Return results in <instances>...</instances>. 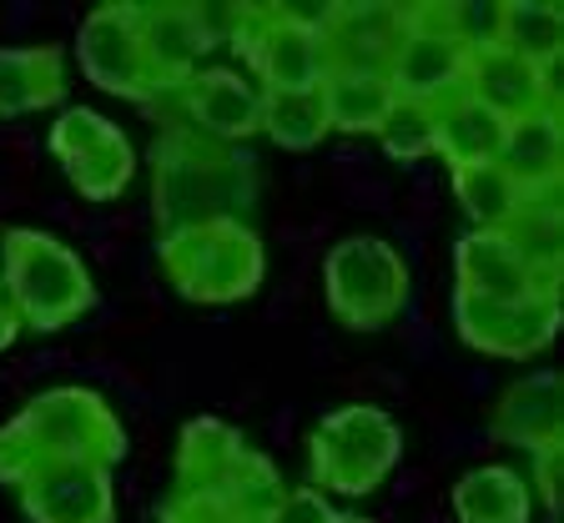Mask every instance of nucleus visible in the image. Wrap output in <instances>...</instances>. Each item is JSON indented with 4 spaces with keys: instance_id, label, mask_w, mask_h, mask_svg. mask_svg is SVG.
<instances>
[{
    "instance_id": "nucleus-1",
    "label": "nucleus",
    "mask_w": 564,
    "mask_h": 523,
    "mask_svg": "<svg viewBox=\"0 0 564 523\" xmlns=\"http://www.w3.org/2000/svg\"><path fill=\"white\" fill-rule=\"evenodd\" d=\"M258 201V162L242 146L207 141L187 127H162L152 146L156 237L202 221H247Z\"/></svg>"
},
{
    "instance_id": "nucleus-2",
    "label": "nucleus",
    "mask_w": 564,
    "mask_h": 523,
    "mask_svg": "<svg viewBox=\"0 0 564 523\" xmlns=\"http://www.w3.org/2000/svg\"><path fill=\"white\" fill-rule=\"evenodd\" d=\"M121 458H127V428L117 407L91 388H51L0 428V483L11 489L41 468H117Z\"/></svg>"
},
{
    "instance_id": "nucleus-3",
    "label": "nucleus",
    "mask_w": 564,
    "mask_h": 523,
    "mask_svg": "<svg viewBox=\"0 0 564 523\" xmlns=\"http://www.w3.org/2000/svg\"><path fill=\"white\" fill-rule=\"evenodd\" d=\"M156 262L187 303H242L262 287L268 252L252 221H202L156 237Z\"/></svg>"
},
{
    "instance_id": "nucleus-4",
    "label": "nucleus",
    "mask_w": 564,
    "mask_h": 523,
    "mask_svg": "<svg viewBox=\"0 0 564 523\" xmlns=\"http://www.w3.org/2000/svg\"><path fill=\"white\" fill-rule=\"evenodd\" d=\"M0 277L21 313V327L35 333H61L96 307V282L86 262L61 237L35 227H11L0 237Z\"/></svg>"
},
{
    "instance_id": "nucleus-5",
    "label": "nucleus",
    "mask_w": 564,
    "mask_h": 523,
    "mask_svg": "<svg viewBox=\"0 0 564 523\" xmlns=\"http://www.w3.org/2000/svg\"><path fill=\"white\" fill-rule=\"evenodd\" d=\"M403 458V428L373 403H348L313 428L307 438V468L317 489L343 499H364L383 483Z\"/></svg>"
},
{
    "instance_id": "nucleus-6",
    "label": "nucleus",
    "mask_w": 564,
    "mask_h": 523,
    "mask_svg": "<svg viewBox=\"0 0 564 523\" xmlns=\"http://www.w3.org/2000/svg\"><path fill=\"white\" fill-rule=\"evenodd\" d=\"M223 41L252 66L258 91H317L328 76V56H323V35L307 15L282 11V6H237L227 11Z\"/></svg>"
},
{
    "instance_id": "nucleus-7",
    "label": "nucleus",
    "mask_w": 564,
    "mask_h": 523,
    "mask_svg": "<svg viewBox=\"0 0 564 523\" xmlns=\"http://www.w3.org/2000/svg\"><path fill=\"white\" fill-rule=\"evenodd\" d=\"M469 51L474 31L458 6H403V35L383 76L399 101L434 106L464 86Z\"/></svg>"
},
{
    "instance_id": "nucleus-8",
    "label": "nucleus",
    "mask_w": 564,
    "mask_h": 523,
    "mask_svg": "<svg viewBox=\"0 0 564 523\" xmlns=\"http://www.w3.org/2000/svg\"><path fill=\"white\" fill-rule=\"evenodd\" d=\"M328 313L352 333H378L409 307V262L383 237H343L323 262Z\"/></svg>"
},
{
    "instance_id": "nucleus-9",
    "label": "nucleus",
    "mask_w": 564,
    "mask_h": 523,
    "mask_svg": "<svg viewBox=\"0 0 564 523\" xmlns=\"http://www.w3.org/2000/svg\"><path fill=\"white\" fill-rule=\"evenodd\" d=\"M51 156L61 162L66 182L82 192L86 201H117L137 176V152L131 137L106 121L91 106H66L51 121Z\"/></svg>"
},
{
    "instance_id": "nucleus-10",
    "label": "nucleus",
    "mask_w": 564,
    "mask_h": 523,
    "mask_svg": "<svg viewBox=\"0 0 564 523\" xmlns=\"http://www.w3.org/2000/svg\"><path fill=\"white\" fill-rule=\"evenodd\" d=\"M152 106L166 117V127H187L223 146H242L247 137L262 131V91L232 66L197 70L192 81L162 91Z\"/></svg>"
},
{
    "instance_id": "nucleus-11",
    "label": "nucleus",
    "mask_w": 564,
    "mask_h": 523,
    "mask_svg": "<svg viewBox=\"0 0 564 523\" xmlns=\"http://www.w3.org/2000/svg\"><path fill=\"white\" fill-rule=\"evenodd\" d=\"M76 61H82L86 81L101 86L106 96L137 106L156 101V81L141 51V6H96L76 31Z\"/></svg>"
},
{
    "instance_id": "nucleus-12",
    "label": "nucleus",
    "mask_w": 564,
    "mask_h": 523,
    "mask_svg": "<svg viewBox=\"0 0 564 523\" xmlns=\"http://www.w3.org/2000/svg\"><path fill=\"white\" fill-rule=\"evenodd\" d=\"M454 327L474 352L489 358H540L560 338V292H529L509 303H484V297H458L454 292Z\"/></svg>"
},
{
    "instance_id": "nucleus-13",
    "label": "nucleus",
    "mask_w": 564,
    "mask_h": 523,
    "mask_svg": "<svg viewBox=\"0 0 564 523\" xmlns=\"http://www.w3.org/2000/svg\"><path fill=\"white\" fill-rule=\"evenodd\" d=\"M21 513L31 523H117V483L111 468L61 464L15 483Z\"/></svg>"
},
{
    "instance_id": "nucleus-14",
    "label": "nucleus",
    "mask_w": 564,
    "mask_h": 523,
    "mask_svg": "<svg viewBox=\"0 0 564 523\" xmlns=\"http://www.w3.org/2000/svg\"><path fill=\"white\" fill-rule=\"evenodd\" d=\"M313 25L323 35L328 70H373V76H383L403 35V6L352 0V6H328Z\"/></svg>"
},
{
    "instance_id": "nucleus-15",
    "label": "nucleus",
    "mask_w": 564,
    "mask_h": 523,
    "mask_svg": "<svg viewBox=\"0 0 564 523\" xmlns=\"http://www.w3.org/2000/svg\"><path fill=\"white\" fill-rule=\"evenodd\" d=\"M217 46V15L202 6H141V51L156 96L197 76V61Z\"/></svg>"
},
{
    "instance_id": "nucleus-16",
    "label": "nucleus",
    "mask_w": 564,
    "mask_h": 523,
    "mask_svg": "<svg viewBox=\"0 0 564 523\" xmlns=\"http://www.w3.org/2000/svg\"><path fill=\"white\" fill-rule=\"evenodd\" d=\"M479 106H489L499 121H519L529 111H544V106H560V91H554V76L534 70L529 61L509 56L505 46L494 41H474L469 51V66H464V86Z\"/></svg>"
},
{
    "instance_id": "nucleus-17",
    "label": "nucleus",
    "mask_w": 564,
    "mask_h": 523,
    "mask_svg": "<svg viewBox=\"0 0 564 523\" xmlns=\"http://www.w3.org/2000/svg\"><path fill=\"white\" fill-rule=\"evenodd\" d=\"M454 272L458 297H484V303H509V297H529V292H560V277H540L505 232H464L454 247Z\"/></svg>"
},
{
    "instance_id": "nucleus-18",
    "label": "nucleus",
    "mask_w": 564,
    "mask_h": 523,
    "mask_svg": "<svg viewBox=\"0 0 564 523\" xmlns=\"http://www.w3.org/2000/svg\"><path fill=\"white\" fill-rule=\"evenodd\" d=\"M494 433L505 443H514V448H524L529 458L554 448V443H564L560 372L540 368V372H529V378H519V383H509L505 393H499V403H494Z\"/></svg>"
},
{
    "instance_id": "nucleus-19",
    "label": "nucleus",
    "mask_w": 564,
    "mask_h": 523,
    "mask_svg": "<svg viewBox=\"0 0 564 523\" xmlns=\"http://www.w3.org/2000/svg\"><path fill=\"white\" fill-rule=\"evenodd\" d=\"M499 166L514 176V186L524 197H560V182H564L560 106H544V111H529V117L509 121L505 146H499Z\"/></svg>"
},
{
    "instance_id": "nucleus-20",
    "label": "nucleus",
    "mask_w": 564,
    "mask_h": 523,
    "mask_svg": "<svg viewBox=\"0 0 564 523\" xmlns=\"http://www.w3.org/2000/svg\"><path fill=\"white\" fill-rule=\"evenodd\" d=\"M484 41H494L509 56L554 76L564 56V11L554 0H505V6L489 11V35Z\"/></svg>"
},
{
    "instance_id": "nucleus-21",
    "label": "nucleus",
    "mask_w": 564,
    "mask_h": 523,
    "mask_svg": "<svg viewBox=\"0 0 564 523\" xmlns=\"http://www.w3.org/2000/svg\"><path fill=\"white\" fill-rule=\"evenodd\" d=\"M66 101V51L0 46V117H31Z\"/></svg>"
},
{
    "instance_id": "nucleus-22",
    "label": "nucleus",
    "mask_w": 564,
    "mask_h": 523,
    "mask_svg": "<svg viewBox=\"0 0 564 523\" xmlns=\"http://www.w3.org/2000/svg\"><path fill=\"white\" fill-rule=\"evenodd\" d=\"M505 127L509 121H499L489 106H479L469 91H454V96H444V101H434V156L448 162V172L499 162Z\"/></svg>"
},
{
    "instance_id": "nucleus-23",
    "label": "nucleus",
    "mask_w": 564,
    "mask_h": 523,
    "mask_svg": "<svg viewBox=\"0 0 564 523\" xmlns=\"http://www.w3.org/2000/svg\"><path fill=\"white\" fill-rule=\"evenodd\" d=\"M247 438L223 418H192L176 438V483L172 493H223L232 468L242 464Z\"/></svg>"
},
{
    "instance_id": "nucleus-24",
    "label": "nucleus",
    "mask_w": 564,
    "mask_h": 523,
    "mask_svg": "<svg viewBox=\"0 0 564 523\" xmlns=\"http://www.w3.org/2000/svg\"><path fill=\"white\" fill-rule=\"evenodd\" d=\"M317 96L328 111V131H352V137H378V127L399 101L388 76H373V70H328Z\"/></svg>"
},
{
    "instance_id": "nucleus-25",
    "label": "nucleus",
    "mask_w": 564,
    "mask_h": 523,
    "mask_svg": "<svg viewBox=\"0 0 564 523\" xmlns=\"http://www.w3.org/2000/svg\"><path fill=\"white\" fill-rule=\"evenodd\" d=\"M454 513L458 523H529L534 493L529 478H519L505 464H484L454 483Z\"/></svg>"
},
{
    "instance_id": "nucleus-26",
    "label": "nucleus",
    "mask_w": 564,
    "mask_h": 523,
    "mask_svg": "<svg viewBox=\"0 0 564 523\" xmlns=\"http://www.w3.org/2000/svg\"><path fill=\"white\" fill-rule=\"evenodd\" d=\"M454 197H458V207H464V217L474 221V232H505L529 201L514 186V176H509L499 162L458 166L454 172Z\"/></svg>"
},
{
    "instance_id": "nucleus-27",
    "label": "nucleus",
    "mask_w": 564,
    "mask_h": 523,
    "mask_svg": "<svg viewBox=\"0 0 564 523\" xmlns=\"http://www.w3.org/2000/svg\"><path fill=\"white\" fill-rule=\"evenodd\" d=\"M262 131L282 152H313L328 137V111L317 91H272L262 96Z\"/></svg>"
},
{
    "instance_id": "nucleus-28",
    "label": "nucleus",
    "mask_w": 564,
    "mask_h": 523,
    "mask_svg": "<svg viewBox=\"0 0 564 523\" xmlns=\"http://www.w3.org/2000/svg\"><path fill=\"white\" fill-rule=\"evenodd\" d=\"M505 237L514 242V252L524 257L540 277H560V252H564L560 197H529L524 211L505 227Z\"/></svg>"
},
{
    "instance_id": "nucleus-29",
    "label": "nucleus",
    "mask_w": 564,
    "mask_h": 523,
    "mask_svg": "<svg viewBox=\"0 0 564 523\" xmlns=\"http://www.w3.org/2000/svg\"><path fill=\"white\" fill-rule=\"evenodd\" d=\"M378 141L393 162H423L434 156V106L423 101H393L388 121L378 127Z\"/></svg>"
},
{
    "instance_id": "nucleus-30",
    "label": "nucleus",
    "mask_w": 564,
    "mask_h": 523,
    "mask_svg": "<svg viewBox=\"0 0 564 523\" xmlns=\"http://www.w3.org/2000/svg\"><path fill=\"white\" fill-rule=\"evenodd\" d=\"M162 523H242V519L223 499H207V493H166Z\"/></svg>"
},
{
    "instance_id": "nucleus-31",
    "label": "nucleus",
    "mask_w": 564,
    "mask_h": 523,
    "mask_svg": "<svg viewBox=\"0 0 564 523\" xmlns=\"http://www.w3.org/2000/svg\"><path fill=\"white\" fill-rule=\"evenodd\" d=\"M328 503H323V493L317 489H288V503H282V513L272 523H328Z\"/></svg>"
},
{
    "instance_id": "nucleus-32",
    "label": "nucleus",
    "mask_w": 564,
    "mask_h": 523,
    "mask_svg": "<svg viewBox=\"0 0 564 523\" xmlns=\"http://www.w3.org/2000/svg\"><path fill=\"white\" fill-rule=\"evenodd\" d=\"M560 468H564V443L534 454V489H540L544 509H560Z\"/></svg>"
},
{
    "instance_id": "nucleus-33",
    "label": "nucleus",
    "mask_w": 564,
    "mask_h": 523,
    "mask_svg": "<svg viewBox=\"0 0 564 523\" xmlns=\"http://www.w3.org/2000/svg\"><path fill=\"white\" fill-rule=\"evenodd\" d=\"M15 333H21V313H15L11 292H6V277H0V348H11Z\"/></svg>"
},
{
    "instance_id": "nucleus-34",
    "label": "nucleus",
    "mask_w": 564,
    "mask_h": 523,
    "mask_svg": "<svg viewBox=\"0 0 564 523\" xmlns=\"http://www.w3.org/2000/svg\"><path fill=\"white\" fill-rule=\"evenodd\" d=\"M328 523H368V519H358V513H328Z\"/></svg>"
}]
</instances>
